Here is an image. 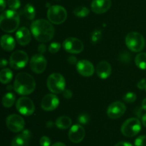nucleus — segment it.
Returning a JSON list of instances; mask_svg holds the SVG:
<instances>
[{"mask_svg":"<svg viewBox=\"0 0 146 146\" xmlns=\"http://www.w3.org/2000/svg\"><path fill=\"white\" fill-rule=\"evenodd\" d=\"M31 31L34 38L41 43L51 41L55 34L52 23L44 19L33 21L31 24Z\"/></svg>","mask_w":146,"mask_h":146,"instance_id":"obj_1","label":"nucleus"},{"mask_svg":"<svg viewBox=\"0 0 146 146\" xmlns=\"http://www.w3.org/2000/svg\"><path fill=\"white\" fill-rule=\"evenodd\" d=\"M13 87L18 94L28 95L35 90L36 82L31 74L27 72H19L16 76Z\"/></svg>","mask_w":146,"mask_h":146,"instance_id":"obj_2","label":"nucleus"},{"mask_svg":"<svg viewBox=\"0 0 146 146\" xmlns=\"http://www.w3.org/2000/svg\"><path fill=\"white\" fill-rule=\"evenodd\" d=\"M19 15L16 10L8 9L3 11L0 17V27L5 32H14L19 27Z\"/></svg>","mask_w":146,"mask_h":146,"instance_id":"obj_3","label":"nucleus"},{"mask_svg":"<svg viewBox=\"0 0 146 146\" xmlns=\"http://www.w3.org/2000/svg\"><path fill=\"white\" fill-rule=\"evenodd\" d=\"M125 44L130 50L134 52H139L145 47V39L141 33L131 31L125 37Z\"/></svg>","mask_w":146,"mask_h":146,"instance_id":"obj_4","label":"nucleus"},{"mask_svg":"<svg viewBox=\"0 0 146 146\" xmlns=\"http://www.w3.org/2000/svg\"><path fill=\"white\" fill-rule=\"evenodd\" d=\"M66 82L64 76L60 73L54 72L47 79V87L51 92L60 94L65 90Z\"/></svg>","mask_w":146,"mask_h":146,"instance_id":"obj_5","label":"nucleus"},{"mask_svg":"<svg viewBox=\"0 0 146 146\" xmlns=\"http://www.w3.org/2000/svg\"><path fill=\"white\" fill-rule=\"evenodd\" d=\"M47 17L50 22L52 24H62L67 18V11L66 9L61 6H51L47 11Z\"/></svg>","mask_w":146,"mask_h":146,"instance_id":"obj_6","label":"nucleus"},{"mask_svg":"<svg viewBox=\"0 0 146 146\" xmlns=\"http://www.w3.org/2000/svg\"><path fill=\"white\" fill-rule=\"evenodd\" d=\"M141 130V123L136 117L128 119L123 123L121 126V133L124 136L128 137L136 135Z\"/></svg>","mask_w":146,"mask_h":146,"instance_id":"obj_7","label":"nucleus"},{"mask_svg":"<svg viewBox=\"0 0 146 146\" xmlns=\"http://www.w3.org/2000/svg\"><path fill=\"white\" fill-rule=\"evenodd\" d=\"M29 57L23 50H17L10 56L9 64L14 70L22 69L27 64Z\"/></svg>","mask_w":146,"mask_h":146,"instance_id":"obj_8","label":"nucleus"},{"mask_svg":"<svg viewBox=\"0 0 146 146\" xmlns=\"http://www.w3.org/2000/svg\"><path fill=\"white\" fill-rule=\"evenodd\" d=\"M16 108L19 113L25 116H29L34 113L35 106L30 98L27 97H21L18 99L16 103Z\"/></svg>","mask_w":146,"mask_h":146,"instance_id":"obj_9","label":"nucleus"},{"mask_svg":"<svg viewBox=\"0 0 146 146\" xmlns=\"http://www.w3.org/2000/svg\"><path fill=\"white\" fill-rule=\"evenodd\" d=\"M64 50L71 54H78L84 50V45L82 42L76 37H68L63 42Z\"/></svg>","mask_w":146,"mask_h":146,"instance_id":"obj_10","label":"nucleus"},{"mask_svg":"<svg viewBox=\"0 0 146 146\" xmlns=\"http://www.w3.org/2000/svg\"><path fill=\"white\" fill-rule=\"evenodd\" d=\"M6 125L9 130L14 133L23 130L25 125L24 119L22 117L17 114H12L9 115L6 119Z\"/></svg>","mask_w":146,"mask_h":146,"instance_id":"obj_11","label":"nucleus"},{"mask_svg":"<svg viewBox=\"0 0 146 146\" xmlns=\"http://www.w3.org/2000/svg\"><path fill=\"white\" fill-rule=\"evenodd\" d=\"M46 60L41 54H34L30 60V67L34 72L41 74L46 68Z\"/></svg>","mask_w":146,"mask_h":146,"instance_id":"obj_12","label":"nucleus"},{"mask_svg":"<svg viewBox=\"0 0 146 146\" xmlns=\"http://www.w3.org/2000/svg\"><path fill=\"white\" fill-rule=\"evenodd\" d=\"M126 110V107L123 102L115 101L111 103L107 109V115L111 119H118L123 115Z\"/></svg>","mask_w":146,"mask_h":146,"instance_id":"obj_13","label":"nucleus"},{"mask_svg":"<svg viewBox=\"0 0 146 146\" xmlns=\"http://www.w3.org/2000/svg\"><path fill=\"white\" fill-rule=\"evenodd\" d=\"M85 134L84 127L79 124H76L70 128L68 135V138L72 143H78L84 140Z\"/></svg>","mask_w":146,"mask_h":146,"instance_id":"obj_14","label":"nucleus"},{"mask_svg":"<svg viewBox=\"0 0 146 146\" xmlns=\"http://www.w3.org/2000/svg\"><path fill=\"white\" fill-rule=\"evenodd\" d=\"M59 104V100L54 94H48L43 97L41 102V108L45 111H52L57 108Z\"/></svg>","mask_w":146,"mask_h":146,"instance_id":"obj_15","label":"nucleus"},{"mask_svg":"<svg viewBox=\"0 0 146 146\" xmlns=\"http://www.w3.org/2000/svg\"><path fill=\"white\" fill-rule=\"evenodd\" d=\"M76 69L78 72L84 77H91L94 73V67L92 63L86 60H80L77 62Z\"/></svg>","mask_w":146,"mask_h":146,"instance_id":"obj_16","label":"nucleus"},{"mask_svg":"<svg viewBox=\"0 0 146 146\" xmlns=\"http://www.w3.org/2000/svg\"><path fill=\"white\" fill-rule=\"evenodd\" d=\"M111 7V0H93L91 10L98 14L106 12Z\"/></svg>","mask_w":146,"mask_h":146,"instance_id":"obj_17","label":"nucleus"},{"mask_svg":"<svg viewBox=\"0 0 146 146\" xmlns=\"http://www.w3.org/2000/svg\"><path fill=\"white\" fill-rule=\"evenodd\" d=\"M31 35L29 29L26 27H20L16 32V40L21 46H26L31 42Z\"/></svg>","mask_w":146,"mask_h":146,"instance_id":"obj_18","label":"nucleus"},{"mask_svg":"<svg viewBox=\"0 0 146 146\" xmlns=\"http://www.w3.org/2000/svg\"><path fill=\"white\" fill-rule=\"evenodd\" d=\"M31 133L29 130H25L18 135L11 141V146H28L31 140Z\"/></svg>","mask_w":146,"mask_h":146,"instance_id":"obj_19","label":"nucleus"},{"mask_svg":"<svg viewBox=\"0 0 146 146\" xmlns=\"http://www.w3.org/2000/svg\"><path fill=\"white\" fill-rule=\"evenodd\" d=\"M112 68L109 62L107 61H101L98 63L96 67V72L101 79H106L111 75Z\"/></svg>","mask_w":146,"mask_h":146,"instance_id":"obj_20","label":"nucleus"},{"mask_svg":"<svg viewBox=\"0 0 146 146\" xmlns=\"http://www.w3.org/2000/svg\"><path fill=\"white\" fill-rule=\"evenodd\" d=\"M1 46L4 50L10 52L15 48L16 42L11 35L4 34L1 38Z\"/></svg>","mask_w":146,"mask_h":146,"instance_id":"obj_21","label":"nucleus"},{"mask_svg":"<svg viewBox=\"0 0 146 146\" xmlns=\"http://www.w3.org/2000/svg\"><path fill=\"white\" fill-rule=\"evenodd\" d=\"M72 124V120L69 117L67 116H61L56 120L55 125L58 128L61 130L68 129Z\"/></svg>","mask_w":146,"mask_h":146,"instance_id":"obj_22","label":"nucleus"},{"mask_svg":"<svg viewBox=\"0 0 146 146\" xmlns=\"http://www.w3.org/2000/svg\"><path fill=\"white\" fill-rule=\"evenodd\" d=\"M13 78V72L10 69L4 68L0 72V81L2 84H8Z\"/></svg>","mask_w":146,"mask_h":146,"instance_id":"obj_23","label":"nucleus"},{"mask_svg":"<svg viewBox=\"0 0 146 146\" xmlns=\"http://www.w3.org/2000/svg\"><path fill=\"white\" fill-rule=\"evenodd\" d=\"M22 14L27 19L33 20L36 16L35 8L31 4H26L22 9Z\"/></svg>","mask_w":146,"mask_h":146,"instance_id":"obj_24","label":"nucleus"},{"mask_svg":"<svg viewBox=\"0 0 146 146\" xmlns=\"http://www.w3.org/2000/svg\"><path fill=\"white\" fill-rule=\"evenodd\" d=\"M16 100L15 94L13 92H7L4 95L2 98V104L4 107H11L14 104V102Z\"/></svg>","mask_w":146,"mask_h":146,"instance_id":"obj_25","label":"nucleus"},{"mask_svg":"<svg viewBox=\"0 0 146 146\" xmlns=\"http://www.w3.org/2000/svg\"><path fill=\"white\" fill-rule=\"evenodd\" d=\"M135 63L141 70H146V53L141 52L137 54L135 58Z\"/></svg>","mask_w":146,"mask_h":146,"instance_id":"obj_26","label":"nucleus"},{"mask_svg":"<svg viewBox=\"0 0 146 146\" xmlns=\"http://www.w3.org/2000/svg\"><path fill=\"white\" fill-rule=\"evenodd\" d=\"M89 13L90 10L86 7H78L74 10V14L76 17H80V18L87 17L89 14Z\"/></svg>","mask_w":146,"mask_h":146,"instance_id":"obj_27","label":"nucleus"},{"mask_svg":"<svg viewBox=\"0 0 146 146\" xmlns=\"http://www.w3.org/2000/svg\"><path fill=\"white\" fill-rule=\"evenodd\" d=\"M7 5L10 9L17 10L21 6V2L19 0H7Z\"/></svg>","mask_w":146,"mask_h":146,"instance_id":"obj_28","label":"nucleus"},{"mask_svg":"<svg viewBox=\"0 0 146 146\" xmlns=\"http://www.w3.org/2000/svg\"><path fill=\"white\" fill-rule=\"evenodd\" d=\"M61 44L59 42H52L51 44H50L49 47H48V51L51 54H56V52H58V51L61 49Z\"/></svg>","mask_w":146,"mask_h":146,"instance_id":"obj_29","label":"nucleus"},{"mask_svg":"<svg viewBox=\"0 0 146 146\" xmlns=\"http://www.w3.org/2000/svg\"><path fill=\"white\" fill-rule=\"evenodd\" d=\"M123 101L127 103H132L136 100V94L134 92H128L124 95Z\"/></svg>","mask_w":146,"mask_h":146,"instance_id":"obj_30","label":"nucleus"},{"mask_svg":"<svg viewBox=\"0 0 146 146\" xmlns=\"http://www.w3.org/2000/svg\"><path fill=\"white\" fill-rule=\"evenodd\" d=\"M135 146H146V135H141L135 140Z\"/></svg>","mask_w":146,"mask_h":146,"instance_id":"obj_31","label":"nucleus"},{"mask_svg":"<svg viewBox=\"0 0 146 146\" xmlns=\"http://www.w3.org/2000/svg\"><path fill=\"white\" fill-rule=\"evenodd\" d=\"M89 119V116L86 113H84V114H81L80 115H78V121L80 124L86 125L88 123Z\"/></svg>","mask_w":146,"mask_h":146,"instance_id":"obj_32","label":"nucleus"},{"mask_svg":"<svg viewBox=\"0 0 146 146\" xmlns=\"http://www.w3.org/2000/svg\"><path fill=\"white\" fill-rule=\"evenodd\" d=\"M39 144L41 146H51V140L47 136H42L39 140Z\"/></svg>","mask_w":146,"mask_h":146,"instance_id":"obj_33","label":"nucleus"},{"mask_svg":"<svg viewBox=\"0 0 146 146\" xmlns=\"http://www.w3.org/2000/svg\"><path fill=\"white\" fill-rule=\"evenodd\" d=\"M101 38V32L99 30H96L91 34V41L94 43L97 42Z\"/></svg>","mask_w":146,"mask_h":146,"instance_id":"obj_34","label":"nucleus"},{"mask_svg":"<svg viewBox=\"0 0 146 146\" xmlns=\"http://www.w3.org/2000/svg\"><path fill=\"white\" fill-rule=\"evenodd\" d=\"M38 54H43L46 52V46L44 43H41L38 46Z\"/></svg>","mask_w":146,"mask_h":146,"instance_id":"obj_35","label":"nucleus"},{"mask_svg":"<svg viewBox=\"0 0 146 146\" xmlns=\"http://www.w3.org/2000/svg\"><path fill=\"white\" fill-rule=\"evenodd\" d=\"M63 94H64V97L65 98L70 99L72 97L73 93L71 90H64V91L63 92Z\"/></svg>","mask_w":146,"mask_h":146,"instance_id":"obj_36","label":"nucleus"},{"mask_svg":"<svg viewBox=\"0 0 146 146\" xmlns=\"http://www.w3.org/2000/svg\"><path fill=\"white\" fill-rule=\"evenodd\" d=\"M137 87H138L141 90H143V89H145L146 87V80L145 79H142L137 84Z\"/></svg>","mask_w":146,"mask_h":146,"instance_id":"obj_37","label":"nucleus"},{"mask_svg":"<svg viewBox=\"0 0 146 146\" xmlns=\"http://www.w3.org/2000/svg\"><path fill=\"white\" fill-rule=\"evenodd\" d=\"M68 62L71 64H76L77 62L76 57H74V56H70V57L68 58Z\"/></svg>","mask_w":146,"mask_h":146,"instance_id":"obj_38","label":"nucleus"},{"mask_svg":"<svg viewBox=\"0 0 146 146\" xmlns=\"http://www.w3.org/2000/svg\"><path fill=\"white\" fill-rule=\"evenodd\" d=\"M115 146H133L131 143H128V142H125V141H122V142H119V143H117Z\"/></svg>","mask_w":146,"mask_h":146,"instance_id":"obj_39","label":"nucleus"},{"mask_svg":"<svg viewBox=\"0 0 146 146\" xmlns=\"http://www.w3.org/2000/svg\"><path fill=\"white\" fill-rule=\"evenodd\" d=\"M0 5H1V11H4L6 7V1L5 0H0Z\"/></svg>","mask_w":146,"mask_h":146,"instance_id":"obj_40","label":"nucleus"},{"mask_svg":"<svg viewBox=\"0 0 146 146\" xmlns=\"http://www.w3.org/2000/svg\"><path fill=\"white\" fill-rule=\"evenodd\" d=\"M7 64H8V62L6 59H2L0 62V65H1V67H4L6 65H7Z\"/></svg>","mask_w":146,"mask_h":146,"instance_id":"obj_41","label":"nucleus"},{"mask_svg":"<svg viewBox=\"0 0 146 146\" xmlns=\"http://www.w3.org/2000/svg\"><path fill=\"white\" fill-rule=\"evenodd\" d=\"M142 123L144 127H146V114H144L142 117Z\"/></svg>","mask_w":146,"mask_h":146,"instance_id":"obj_42","label":"nucleus"},{"mask_svg":"<svg viewBox=\"0 0 146 146\" xmlns=\"http://www.w3.org/2000/svg\"><path fill=\"white\" fill-rule=\"evenodd\" d=\"M51 146H66V145L64 143H61V142H57V143H55Z\"/></svg>","mask_w":146,"mask_h":146,"instance_id":"obj_43","label":"nucleus"},{"mask_svg":"<svg viewBox=\"0 0 146 146\" xmlns=\"http://www.w3.org/2000/svg\"><path fill=\"white\" fill-rule=\"evenodd\" d=\"M142 108L146 110V98L144 99L142 102Z\"/></svg>","mask_w":146,"mask_h":146,"instance_id":"obj_44","label":"nucleus"},{"mask_svg":"<svg viewBox=\"0 0 146 146\" xmlns=\"http://www.w3.org/2000/svg\"><path fill=\"white\" fill-rule=\"evenodd\" d=\"M145 90H146V87H145Z\"/></svg>","mask_w":146,"mask_h":146,"instance_id":"obj_45","label":"nucleus"}]
</instances>
